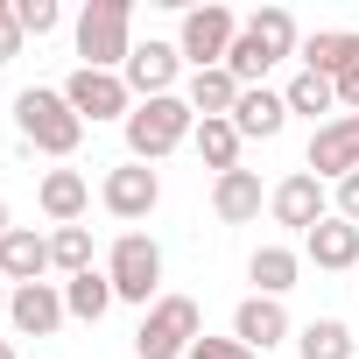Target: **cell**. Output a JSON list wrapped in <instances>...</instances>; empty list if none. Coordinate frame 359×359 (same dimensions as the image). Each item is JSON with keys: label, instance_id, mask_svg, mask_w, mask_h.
<instances>
[{"label": "cell", "instance_id": "13", "mask_svg": "<svg viewBox=\"0 0 359 359\" xmlns=\"http://www.w3.org/2000/svg\"><path fill=\"white\" fill-rule=\"evenodd\" d=\"M99 198H106L113 219H148L155 198H162V184H155V169H148V162H120V169L106 176V191H99Z\"/></svg>", "mask_w": 359, "mask_h": 359}, {"label": "cell", "instance_id": "17", "mask_svg": "<svg viewBox=\"0 0 359 359\" xmlns=\"http://www.w3.org/2000/svg\"><path fill=\"white\" fill-rule=\"evenodd\" d=\"M261 205H268V191H261V176H254V169H226L219 184H212V212H219L226 226L261 219Z\"/></svg>", "mask_w": 359, "mask_h": 359}, {"label": "cell", "instance_id": "18", "mask_svg": "<svg viewBox=\"0 0 359 359\" xmlns=\"http://www.w3.org/2000/svg\"><path fill=\"white\" fill-rule=\"evenodd\" d=\"M43 268H50V240L36 226H15L8 240H0V275H8L15 289L22 282H43Z\"/></svg>", "mask_w": 359, "mask_h": 359}, {"label": "cell", "instance_id": "33", "mask_svg": "<svg viewBox=\"0 0 359 359\" xmlns=\"http://www.w3.org/2000/svg\"><path fill=\"white\" fill-rule=\"evenodd\" d=\"M15 233V219H8V198H0V240H8Z\"/></svg>", "mask_w": 359, "mask_h": 359}, {"label": "cell", "instance_id": "4", "mask_svg": "<svg viewBox=\"0 0 359 359\" xmlns=\"http://www.w3.org/2000/svg\"><path fill=\"white\" fill-rule=\"evenodd\" d=\"M78 57H85V71H127V57H134V8L127 0H92L78 15Z\"/></svg>", "mask_w": 359, "mask_h": 359}, {"label": "cell", "instance_id": "2", "mask_svg": "<svg viewBox=\"0 0 359 359\" xmlns=\"http://www.w3.org/2000/svg\"><path fill=\"white\" fill-rule=\"evenodd\" d=\"M15 127H22V141L43 148V155H78V141H85V120H78L71 99L50 92V85H29V92L15 99Z\"/></svg>", "mask_w": 359, "mask_h": 359}, {"label": "cell", "instance_id": "26", "mask_svg": "<svg viewBox=\"0 0 359 359\" xmlns=\"http://www.w3.org/2000/svg\"><path fill=\"white\" fill-rule=\"evenodd\" d=\"M282 99H289V113H310V120H317V113H338V85L317 78V71H296Z\"/></svg>", "mask_w": 359, "mask_h": 359}, {"label": "cell", "instance_id": "12", "mask_svg": "<svg viewBox=\"0 0 359 359\" xmlns=\"http://www.w3.org/2000/svg\"><path fill=\"white\" fill-rule=\"evenodd\" d=\"M64 317H71V310H64V289H57V282H22V289L8 296V324H15L22 338H50Z\"/></svg>", "mask_w": 359, "mask_h": 359}, {"label": "cell", "instance_id": "23", "mask_svg": "<svg viewBox=\"0 0 359 359\" xmlns=\"http://www.w3.org/2000/svg\"><path fill=\"white\" fill-rule=\"evenodd\" d=\"M247 275L261 282V296H275V303H282V296L296 289V275H303V261H296L289 247H254V261H247Z\"/></svg>", "mask_w": 359, "mask_h": 359}, {"label": "cell", "instance_id": "16", "mask_svg": "<svg viewBox=\"0 0 359 359\" xmlns=\"http://www.w3.org/2000/svg\"><path fill=\"white\" fill-rule=\"evenodd\" d=\"M233 338H240L247 352H268V345L289 338V310H282L275 296H247V303L233 310Z\"/></svg>", "mask_w": 359, "mask_h": 359}, {"label": "cell", "instance_id": "19", "mask_svg": "<svg viewBox=\"0 0 359 359\" xmlns=\"http://www.w3.org/2000/svg\"><path fill=\"white\" fill-rule=\"evenodd\" d=\"M240 78L219 64V71H191V85H184V99H191V113H205V120H233V106H240Z\"/></svg>", "mask_w": 359, "mask_h": 359}, {"label": "cell", "instance_id": "7", "mask_svg": "<svg viewBox=\"0 0 359 359\" xmlns=\"http://www.w3.org/2000/svg\"><path fill=\"white\" fill-rule=\"evenodd\" d=\"M64 99H71V113H78V120H92V127H99V120H127V113H134V92H127V78H120V71H85V64H78V71L64 78Z\"/></svg>", "mask_w": 359, "mask_h": 359}, {"label": "cell", "instance_id": "32", "mask_svg": "<svg viewBox=\"0 0 359 359\" xmlns=\"http://www.w3.org/2000/svg\"><path fill=\"white\" fill-rule=\"evenodd\" d=\"M338 106H345V113H359V64L338 78Z\"/></svg>", "mask_w": 359, "mask_h": 359}, {"label": "cell", "instance_id": "6", "mask_svg": "<svg viewBox=\"0 0 359 359\" xmlns=\"http://www.w3.org/2000/svg\"><path fill=\"white\" fill-rule=\"evenodd\" d=\"M106 275H113V296L120 303H148L155 282H162V247L148 233H120L113 254H106Z\"/></svg>", "mask_w": 359, "mask_h": 359}, {"label": "cell", "instance_id": "11", "mask_svg": "<svg viewBox=\"0 0 359 359\" xmlns=\"http://www.w3.org/2000/svg\"><path fill=\"white\" fill-rule=\"evenodd\" d=\"M352 169H359V120L345 113V120H324L310 134V176L317 184H345Z\"/></svg>", "mask_w": 359, "mask_h": 359}, {"label": "cell", "instance_id": "9", "mask_svg": "<svg viewBox=\"0 0 359 359\" xmlns=\"http://www.w3.org/2000/svg\"><path fill=\"white\" fill-rule=\"evenodd\" d=\"M268 212H275V226L310 233V226H324V219H331V191L317 184L310 169H296V176H282V184L268 191Z\"/></svg>", "mask_w": 359, "mask_h": 359}, {"label": "cell", "instance_id": "8", "mask_svg": "<svg viewBox=\"0 0 359 359\" xmlns=\"http://www.w3.org/2000/svg\"><path fill=\"white\" fill-rule=\"evenodd\" d=\"M233 36H240L233 8H191V15H184V36H176V50H184L191 71H219L226 50H233Z\"/></svg>", "mask_w": 359, "mask_h": 359}, {"label": "cell", "instance_id": "35", "mask_svg": "<svg viewBox=\"0 0 359 359\" xmlns=\"http://www.w3.org/2000/svg\"><path fill=\"white\" fill-rule=\"evenodd\" d=\"M0 359H15V338H0Z\"/></svg>", "mask_w": 359, "mask_h": 359}, {"label": "cell", "instance_id": "22", "mask_svg": "<svg viewBox=\"0 0 359 359\" xmlns=\"http://www.w3.org/2000/svg\"><path fill=\"white\" fill-rule=\"evenodd\" d=\"M113 303H120V296H113V275H106V268H85V275L64 282V310H71L78 324H99Z\"/></svg>", "mask_w": 359, "mask_h": 359}, {"label": "cell", "instance_id": "31", "mask_svg": "<svg viewBox=\"0 0 359 359\" xmlns=\"http://www.w3.org/2000/svg\"><path fill=\"white\" fill-rule=\"evenodd\" d=\"M331 212H338V219H352V226H359V169H352V176H345V184H331Z\"/></svg>", "mask_w": 359, "mask_h": 359}, {"label": "cell", "instance_id": "5", "mask_svg": "<svg viewBox=\"0 0 359 359\" xmlns=\"http://www.w3.org/2000/svg\"><path fill=\"white\" fill-rule=\"evenodd\" d=\"M198 338H205V317H198L191 296H155L148 317H141V331H134V352L141 359H184Z\"/></svg>", "mask_w": 359, "mask_h": 359}, {"label": "cell", "instance_id": "27", "mask_svg": "<svg viewBox=\"0 0 359 359\" xmlns=\"http://www.w3.org/2000/svg\"><path fill=\"white\" fill-rule=\"evenodd\" d=\"M50 268L85 275V268H92V233H85V226H57V233H50Z\"/></svg>", "mask_w": 359, "mask_h": 359}, {"label": "cell", "instance_id": "34", "mask_svg": "<svg viewBox=\"0 0 359 359\" xmlns=\"http://www.w3.org/2000/svg\"><path fill=\"white\" fill-rule=\"evenodd\" d=\"M8 296H15V282H8V275H0V310H8Z\"/></svg>", "mask_w": 359, "mask_h": 359}, {"label": "cell", "instance_id": "1", "mask_svg": "<svg viewBox=\"0 0 359 359\" xmlns=\"http://www.w3.org/2000/svg\"><path fill=\"white\" fill-rule=\"evenodd\" d=\"M282 57H296V15H289V8H261V15L240 22V36H233V50H226V71H233L240 85H254V78H268Z\"/></svg>", "mask_w": 359, "mask_h": 359}, {"label": "cell", "instance_id": "25", "mask_svg": "<svg viewBox=\"0 0 359 359\" xmlns=\"http://www.w3.org/2000/svg\"><path fill=\"white\" fill-rule=\"evenodd\" d=\"M296 352H303V359H352V331H345L338 317H310V324L296 331Z\"/></svg>", "mask_w": 359, "mask_h": 359}, {"label": "cell", "instance_id": "21", "mask_svg": "<svg viewBox=\"0 0 359 359\" xmlns=\"http://www.w3.org/2000/svg\"><path fill=\"white\" fill-rule=\"evenodd\" d=\"M352 64H359V36H352V29H324V36L303 43V71H317V78H331V85H338Z\"/></svg>", "mask_w": 359, "mask_h": 359}, {"label": "cell", "instance_id": "24", "mask_svg": "<svg viewBox=\"0 0 359 359\" xmlns=\"http://www.w3.org/2000/svg\"><path fill=\"white\" fill-rule=\"evenodd\" d=\"M191 141H198V162H205V169H219V176L240 169V127H233V120H198Z\"/></svg>", "mask_w": 359, "mask_h": 359}, {"label": "cell", "instance_id": "15", "mask_svg": "<svg viewBox=\"0 0 359 359\" xmlns=\"http://www.w3.org/2000/svg\"><path fill=\"white\" fill-rule=\"evenodd\" d=\"M233 127H240V141H275L289 127V99L268 92V85H247L240 106H233Z\"/></svg>", "mask_w": 359, "mask_h": 359}, {"label": "cell", "instance_id": "3", "mask_svg": "<svg viewBox=\"0 0 359 359\" xmlns=\"http://www.w3.org/2000/svg\"><path fill=\"white\" fill-rule=\"evenodd\" d=\"M198 134V113H191V99H141L134 113H127V155L134 162H162L169 148H184Z\"/></svg>", "mask_w": 359, "mask_h": 359}, {"label": "cell", "instance_id": "20", "mask_svg": "<svg viewBox=\"0 0 359 359\" xmlns=\"http://www.w3.org/2000/svg\"><path fill=\"white\" fill-rule=\"evenodd\" d=\"M36 205H43L57 226H78L85 205H92V184H85L78 169H50V176H43V191H36Z\"/></svg>", "mask_w": 359, "mask_h": 359}, {"label": "cell", "instance_id": "28", "mask_svg": "<svg viewBox=\"0 0 359 359\" xmlns=\"http://www.w3.org/2000/svg\"><path fill=\"white\" fill-rule=\"evenodd\" d=\"M15 22H22V36H50L64 15H57V0H15Z\"/></svg>", "mask_w": 359, "mask_h": 359}, {"label": "cell", "instance_id": "30", "mask_svg": "<svg viewBox=\"0 0 359 359\" xmlns=\"http://www.w3.org/2000/svg\"><path fill=\"white\" fill-rule=\"evenodd\" d=\"M184 359H254V352H247L240 338H212V331H205V338H198V345H191Z\"/></svg>", "mask_w": 359, "mask_h": 359}, {"label": "cell", "instance_id": "14", "mask_svg": "<svg viewBox=\"0 0 359 359\" xmlns=\"http://www.w3.org/2000/svg\"><path fill=\"white\" fill-rule=\"evenodd\" d=\"M303 254H310L324 275H345V268H359V226L331 212L324 226H310V233H303Z\"/></svg>", "mask_w": 359, "mask_h": 359}, {"label": "cell", "instance_id": "10", "mask_svg": "<svg viewBox=\"0 0 359 359\" xmlns=\"http://www.w3.org/2000/svg\"><path fill=\"white\" fill-rule=\"evenodd\" d=\"M176 71H184V50L148 36V43H134V57H127V71H120V78H127L134 106H141V99H169V92H176Z\"/></svg>", "mask_w": 359, "mask_h": 359}, {"label": "cell", "instance_id": "29", "mask_svg": "<svg viewBox=\"0 0 359 359\" xmlns=\"http://www.w3.org/2000/svg\"><path fill=\"white\" fill-rule=\"evenodd\" d=\"M22 43H29V36H22V22H15V0H0V64H15Z\"/></svg>", "mask_w": 359, "mask_h": 359}]
</instances>
